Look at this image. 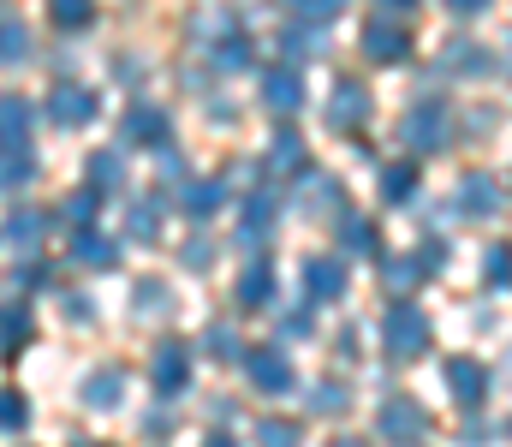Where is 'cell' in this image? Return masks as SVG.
Returning a JSON list of instances; mask_svg holds the SVG:
<instances>
[{"label": "cell", "instance_id": "1", "mask_svg": "<svg viewBox=\"0 0 512 447\" xmlns=\"http://www.w3.org/2000/svg\"><path fill=\"white\" fill-rule=\"evenodd\" d=\"M382 346L387 358H423L429 352V340H435V322H429V310L417 304V298H393L382 316Z\"/></svg>", "mask_w": 512, "mask_h": 447}, {"label": "cell", "instance_id": "2", "mask_svg": "<svg viewBox=\"0 0 512 447\" xmlns=\"http://www.w3.org/2000/svg\"><path fill=\"white\" fill-rule=\"evenodd\" d=\"M447 132H453V120H447V102H411L405 114H399V144L411 149V155H435V149L447 144Z\"/></svg>", "mask_w": 512, "mask_h": 447}, {"label": "cell", "instance_id": "3", "mask_svg": "<svg viewBox=\"0 0 512 447\" xmlns=\"http://www.w3.org/2000/svg\"><path fill=\"white\" fill-rule=\"evenodd\" d=\"M149 382H155L161 400H179L191 388V346L185 340H161L155 358H149Z\"/></svg>", "mask_w": 512, "mask_h": 447}, {"label": "cell", "instance_id": "4", "mask_svg": "<svg viewBox=\"0 0 512 447\" xmlns=\"http://www.w3.org/2000/svg\"><path fill=\"white\" fill-rule=\"evenodd\" d=\"M245 376H251L256 394H292V358L280 352V346H251L245 352Z\"/></svg>", "mask_w": 512, "mask_h": 447}, {"label": "cell", "instance_id": "5", "mask_svg": "<svg viewBox=\"0 0 512 447\" xmlns=\"http://www.w3.org/2000/svg\"><path fill=\"white\" fill-rule=\"evenodd\" d=\"M358 48L376 60V66H399V60H411V30L405 24H393V18H370L364 24V36H358Z\"/></svg>", "mask_w": 512, "mask_h": 447}, {"label": "cell", "instance_id": "6", "mask_svg": "<svg viewBox=\"0 0 512 447\" xmlns=\"http://www.w3.org/2000/svg\"><path fill=\"white\" fill-rule=\"evenodd\" d=\"M382 436L399 442V447H417L429 436V412H423L411 394H393V400H382Z\"/></svg>", "mask_w": 512, "mask_h": 447}, {"label": "cell", "instance_id": "7", "mask_svg": "<svg viewBox=\"0 0 512 447\" xmlns=\"http://www.w3.org/2000/svg\"><path fill=\"white\" fill-rule=\"evenodd\" d=\"M441 376H447V388H453V400H459L465 412L489 400V370H483L477 358H465V352H453V358L441 364Z\"/></svg>", "mask_w": 512, "mask_h": 447}, {"label": "cell", "instance_id": "8", "mask_svg": "<svg viewBox=\"0 0 512 447\" xmlns=\"http://www.w3.org/2000/svg\"><path fill=\"white\" fill-rule=\"evenodd\" d=\"M96 108H102V102H96V90H84V84H54V96H48V120L66 126V132H72V126H90Z\"/></svg>", "mask_w": 512, "mask_h": 447}, {"label": "cell", "instance_id": "9", "mask_svg": "<svg viewBox=\"0 0 512 447\" xmlns=\"http://www.w3.org/2000/svg\"><path fill=\"white\" fill-rule=\"evenodd\" d=\"M364 120H370V90L358 78H340L334 84V102H328V126L334 132H358Z\"/></svg>", "mask_w": 512, "mask_h": 447}, {"label": "cell", "instance_id": "10", "mask_svg": "<svg viewBox=\"0 0 512 447\" xmlns=\"http://www.w3.org/2000/svg\"><path fill=\"white\" fill-rule=\"evenodd\" d=\"M161 227H167V203H161V191L131 197V209H126V245H155V239H161Z\"/></svg>", "mask_w": 512, "mask_h": 447}, {"label": "cell", "instance_id": "11", "mask_svg": "<svg viewBox=\"0 0 512 447\" xmlns=\"http://www.w3.org/2000/svg\"><path fill=\"white\" fill-rule=\"evenodd\" d=\"M304 287L316 304H334V298L352 293V281H346V263L340 257H304Z\"/></svg>", "mask_w": 512, "mask_h": 447}, {"label": "cell", "instance_id": "12", "mask_svg": "<svg viewBox=\"0 0 512 447\" xmlns=\"http://www.w3.org/2000/svg\"><path fill=\"white\" fill-rule=\"evenodd\" d=\"M262 102H268L274 114H298V108H304V72L268 66V72H262Z\"/></svg>", "mask_w": 512, "mask_h": 447}, {"label": "cell", "instance_id": "13", "mask_svg": "<svg viewBox=\"0 0 512 447\" xmlns=\"http://www.w3.org/2000/svg\"><path fill=\"white\" fill-rule=\"evenodd\" d=\"M328 48V36L316 30V24H304V18H286L280 24V54H286V66L298 72V60H316Z\"/></svg>", "mask_w": 512, "mask_h": 447}, {"label": "cell", "instance_id": "14", "mask_svg": "<svg viewBox=\"0 0 512 447\" xmlns=\"http://www.w3.org/2000/svg\"><path fill=\"white\" fill-rule=\"evenodd\" d=\"M459 215H501V179L495 173H465L459 179Z\"/></svg>", "mask_w": 512, "mask_h": 447}, {"label": "cell", "instance_id": "15", "mask_svg": "<svg viewBox=\"0 0 512 447\" xmlns=\"http://www.w3.org/2000/svg\"><path fill=\"white\" fill-rule=\"evenodd\" d=\"M0 233H6V245H12L18 257H36V245H42V233H48V215H42V209H12Z\"/></svg>", "mask_w": 512, "mask_h": 447}, {"label": "cell", "instance_id": "16", "mask_svg": "<svg viewBox=\"0 0 512 447\" xmlns=\"http://www.w3.org/2000/svg\"><path fill=\"white\" fill-rule=\"evenodd\" d=\"M167 132H173V120H167V108H149V102H137L126 114V138L131 144H167Z\"/></svg>", "mask_w": 512, "mask_h": 447}, {"label": "cell", "instance_id": "17", "mask_svg": "<svg viewBox=\"0 0 512 447\" xmlns=\"http://www.w3.org/2000/svg\"><path fill=\"white\" fill-rule=\"evenodd\" d=\"M268 298H274V263L256 251L251 263H245V275H239V304H245V310H262Z\"/></svg>", "mask_w": 512, "mask_h": 447}, {"label": "cell", "instance_id": "18", "mask_svg": "<svg viewBox=\"0 0 512 447\" xmlns=\"http://www.w3.org/2000/svg\"><path fill=\"white\" fill-rule=\"evenodd\" d=\"M274 215H280V203H274L268 191H251V197H245V215H239V239H245V245H262L268 227H274Z\"/></svg>", "mask_w": 512, "mask_h": 447}, {"label": "cell", "instance_id": "19", "mask_svg": "<svg viewBox=\"0 0 512 447\" xmlns=\"http://www.w3.org/2000/svg\"><path fill=\"white\" fill-rule=\"evenodd\" d=\"M423 275H429V269H423V257H417V251H399V257H387V263H382L387 293H399V298L417 293V287H423Z\"/></svg>", "mask_w": 512, "mask_h": 447}, {"label": "cell", "instance_id": "20", "mask_svg": "<svg viewBox=\"0 0 512 447\" xmlns=\"http://www.w3.org/2000/svg\"><path fill=\"white\" fill-rule=\"evenodd\" d=\"M221 203H227V185H221V179H185V191H179V209H185L191 221L215 215Z\"/></svg>", "mask_w": 512, "mask_h": 447}, {"label": "cell", "instance_id": "21", "mask_svg": "<svg viewBox=\"0 0 512 447\" xmlns=\"http://www.w3.org/2000/svg\"><path fill=\"white\" fill-rule=\"evenodd\" d=\"M72 263H84V269H114V263H120V239L78 233V239H72Z\"/></svg>", "mask_w": 512, "mask_h": 447}, {"label": "cell", "instance_id": "22", "mask_svg": "<svg viewBox=\"0 0 512 447\" xmlns=\"http://www.w3.org/2000/svg\"><path fill=\"white\" fill-rule=\"evenodd\" d=\"M126 400V376L120 370H96L90 382H84V406H96V412H114Z\"/></svg>", "mask_w": 512, "mask_h": 447}, {"label": "cell", "instance_id": "23", "mask_svg": "<svg viewBox=\"0 0 512 447\" xmlns=\"http://www.w3.org/2000/svg\"><path fill=\"white\" fill-rule=\"evenodd\" d=\"M24 132H30V102L24 96H0V144L24 149Z\"/></svg>", "mask_w": 512, "mask_h": 447}, {"label": "cell", "instance_id": "24", "mask_svg": "<svg viewBox=\"0 0 512 447\" xmlns=\"http://www.w3.org/2000/svg\"><path fill=\"white\" fill-rule=\"evenodd\" d=\"M268 167H274V173H304V138H298L292 126L274 132V144H268Z\"/></svg>", "mask_w": 512, "mask_h": 447}, {"label": "cell", "instance_id": "25", "mask_svg": "<svg viewBox=\"0 0 512 447\" xmlns=\"http://www.w3.org/2000/svg\"><path fill=\"white\" fill-rule=\"evenodd\" d=\"M251 54H256L251 30H233L227 42H215V48H209V60H215L221 72H245V66H251Z\"/></svg>", "mask_w": 512, "mask_h": 447}, {"label": "cell", "instance_id": "26", "mask_svg": "<svg viewBox=\"0 0 512 447\" xmlns=\"http://www.w3.org/2000/svg\"><path fill=\"white\" fill-rule=\"evenodd\" d=\"M96 215H102V191H90V185H84V191H72V197L60 203V221H66V227H78V233H90V221H96Z\"/></svg>", "mask_w": 512, "mask_h": 447}, {"label": "cell", "instance_id": "27", "mask_svg": "<svg viewBox=\"0 0 512 447\" xmlns=\"http://www.w3.org/2000/svg\"><path fill=\"white\" fill-rule=\"evenodd\" d=\"M24 340H30V304H6V310H0V352L12 358Z\"/></svg>", "mask_w": 512, "mask_h": 447}, {"label": "cell", "instance_id": "28", "mask_svg": "<svg viewBox=\"0 0 512 447\" xmlns=\"http://www.w3.org/2000/svg\"><path fill=\"white\" fill-rule=\"evenodd\" d=\"M18 60H30V30L12 12H0V66H18Z\"/></svg>", "mask_w": 512, "mask_h": 447}, {"label": "cell", "instance_id": "29", "mask_svg": "<svg viewBox=\"0 0 512 447\" xmlns=\"http://www.w3.org/2000/svg\"><path fill=\"white\" fill-rule=\"evenodd\" d=\"M411 191H417V167H411V161H387L382 167V197L387 203H411Z\"/></svg>", "mask_w": 512, "mask_h": 447}, {"label": "cell", "instance_id": "30", "mask_svg": "<svg viewBox=\"0 0 512 447\" xmlns=\"http://www.w3.org/2000/svg\"><path fill=\"white\" fill-rule=\"evenodd\" d=\"M340 239H346L352 257H370V251H376V221H364V215L346 209V215H340Z\"/></svg>", "mask_w": 512, "mask_h": 447}, {"label": "cell", "instance_id": "31", "mask_svg": "<svg viewBox=\"0 0 512 447\" xmlns=\"http://www.w3.org/2000/svg\"><path fill=\"white\" fill-rule=\"evenodd\" d=\"M30 179H36V155H30V149L0 155V191H24Z\"/></svg>", "mask_w": 512, "mask_h": 447}, {"label": "cell", "instance_id": "32", "mask_svg": "<svg viewBox=\"0 0 512 447\" xmlns=\"http://www.w3.org/2000/svg\"><path fill=\"white\" fill-rule=\"evenodd\" d=\"M114 191V185H126V155L120 149H108V155H90V191Z\"/></svg>", "mask_w": 512, "mask_h": 447}, {"label": "cell", "instance_id": "33", "mask_svg": "<svg viewBox=\"0 0 512 447\" xmlns=\"http://www.w3.org/2000/svg\"><path fill=\"white\" fill-rule=\"evenodd\" d=\"M447 66L477 78V72H495V54H489V48H477V42H459V48H447Z\"/></svg>", "mask_w": 512, "mask_h": 447}, {"label": "cell", "instance_id": "34", "mask_svg": "<svg viewBox=\"0 0 512 447\" xmlns=\"http://www.w3.org/2000/svg\"><path fill=\"white\" fill-rule=\"evenodd\" d=\"M310 334H316V310H310V304H298V310H286V316H280V340H274V346L286 352V340H310Z\"/></svg>", "mask_w": 512, "mask_h": 447}, {"label": "cell", "instance_id": "35", "mask_svg": "<svg viewBox=\"0 0 512 447\" xmlns=\"http://www.w3.org/2000/svg\"><path fill=\"white\" fill-rule=\"evenodd\" d=\"M233 30H245V24H239V12H203V18H197V36H203L209 48H215V42H227Z\"/></svg>", "mask_w": 512, "mask_h": 447}, {"label": "cell", "instance_id": "36", "mask_svg": "<svg viewBox=\"0 0 512 447\" xmlns=\"http://www.w3.org/2000/svg\"><path fill=\"white\" fill-rule=\"evenodd\" d=\"M173 310V293L161 281H137V316H167Z\"/></svg>", "mask_w": 512, "mask_h": 447}, {"label": "cell", "instance_id": "37", "mask_svg": "<svg viewBox=\"0 0 512 447\" xmlns=\"http://www.w3.org/2000/svg\"><path fill=\"white\" fill-rule=\"evenodd\" d=\"M304 191H310V197H304V215H322V209H328V197H340V185H334L328 173H310V179H304Z\"/></svg>", "mask_w": 512, "mask_h": 447}, {"label": "cell", "instance_id": "38", "mask_svg": "<svg viewBox=\"0 0 512 447\" xmlns=\"http://www.w3.org/2000/svg\"><path fill=\"white\" fill-rule=\"evenodd\" d=\"M256 442L262 447H298V424H286V418H262V424H256Z\"/></svg>", "mask_w": 512, "mask_h": 447}, {"label": "cell", "instance_id": "39", "mask_svg": "<svg viewBox=\"0 0 512 447\" xmlns=\"http://www.w3.org/2000/svg\"><path fill=\"white\" fill-rule=\"evenodd\" d=\"M96 12H90V0H54V24L60 30H84Z\"/></svg>", "mask_w": 512, "mask_h": 447}, {"label": "cell", "instance_id": "40", "mask_svg": "<svg viewBox=\"0 0 512 447\" xmlns=\"http://www.w3.org/2000/svg\"><path fill=\"white\" fill-rule=\"evenodd\" d=\"M24 424H30V400L6 388V394H0V430H24Z\"/></svg>", "mask_w": 512, "mask_h": 447}, {"label": "cell", "instance_id": "41", "mask_svg": "<svg viewBox=\"0 0 512 447\" xmlns=\"http://www.w3.org/2000/svg\"><path fill=\"white\" fill-rule=\"evenodd\" d=\"M346 400H352V394H346L340 382H316V388H310V412H340Z\"/></svg>", "mask_w": 512, "mask_h": 447}, {"label": "cell", "instance_id": "42", "mask_svg": "<svg viewBox=\"0 0 512 447\" xmlns=\"http://www.w3.org/2000/svg\"><path fill=\"white\" fill-rule=\"evenodd\" d=\"M483 281H489V293L507 287V245H489V257H483Z\"/></svg>", "mask_w": 512, "mask_h": 447}, {"label": "cell", "instance_id": "43", "mask_svg": "<svg viewBox=\"0 0 512 447\" xmlns=\"http://www.w3.org/2000/svg\"><path fill=\"white\" fill-rule=\"evenodd\" d=\"M179 257H185V269H209V263H215V245H209V239H191Z\"/></svg>", "mask_w": 512, "mask_h": 447}, {"label": "cell", "instance_id": "44", "mask_svg": "<svg viewBox=\"0 0 512 447\" xmlns=\"http://www.w3.org/2000/svg\"><path fill=\"white\" fill-rule=\"evenodd\" d=\"M209 352H215V358H233V328H227V322L209 328Z\"/></svg>", "mask_w": 512, "mask_h": 447}, {"label": "cell", "instance_id": "45", "mask_svg": "<svg viewBox=\"0 0 512 447\" xmlns=\"http://www.w3.org/2000/svg\"><path fill=\"white\" fill-rule=\"evenodd\" d=\"M328 447H370V442H364V436H334Z\"/></svg>", "mask_w": 512, "mask_h": 447}, {"label": "cell", "instance_id": "46", "mask_svg": "<svg viewBox=\"0 0 512 447\" xmlns=\"http://www.w3.org/2000/svg\"><path fill=\"white\" fill-rule=\"evenodd\" d=\"M203 447H239L233 436H203Z\"/></svg>", "mask_w": 512, "mask_h": 447}, {"label": "cell", "instance_id": "47", "mask_svg": "<svg viewBox=\"0 0 512 447\" xmlns=\"http://www.w3.org/2000/svg\"><path fill=\"white\" fill-rule=\"evenodd\" d=\"M78 447H96V442H78Z\"/></svg>", "mask_w": 512, "mask_h": 447}, {"label": "cell", "instance_id": "48", "mask_svg": "<svg viewBox=\"0 0 512 447\" xmlns=\"http://www.w3.org/2000/svg\"><path fill=\"white\" fill-rule=\"evenodd\" d=\"M0 149H6V144H0Z\"/></svg>", "mask_w": 512, "mask_h": 447}]
</instances>
